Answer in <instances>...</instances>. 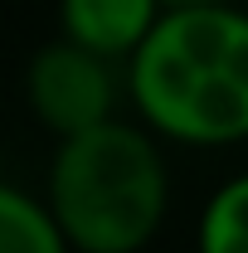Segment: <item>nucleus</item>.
<instances>
[{
  "label": "nucleus",
  "mask_w": 248,
  "mask_h": 253,
  "mask_svg": "<svg viewBox=\"0 0 248 253\" xmlns=\"http://www.w3.org/2000/svg\"><path fill=\"white\" fill-rule=\"evenodd\" d=\"M126 93L156 136L185 146L248 141V15L234 0L165 10L126 59Z\"/></svg>",
  "instance_id": "f257e3e1"
},
{
  "label": "nucleus",
  "mask_w": 248,
  "mask_h": 253,
  "mask_svg": "<svg viewBox=\"0 0 248 253\" xmlns=\"http://www.w3.org/2000/svg\"><path fill=\"white\" fill-rule=\"evenodd\" d=\"M44 200L73 253H141L170 200L156 131L107 117L88 131L59 136Z\"/></svg>",
  "instance_id": "f03ea898"
},
{
  "label": "nucleus",
  "mask_w": 248,
  "mask_h": 253,
  "mask_svg": "<svg viewBox=\"0 0 248 253\" xmlns=\"http://www.w3.org/2000/svg\"><path fill=\"white\" fill-rule=\"evenodd\" d=\"M25 97H30L34 117L49 126L54 136H73L88 126L107 122L117 107V73L112 59H102L93 49L54 39L30 59L25 73Z\"/></svg>",
  "instance_id": "7ed1b4c3"
},
{
  "label": "nucleus",
  "mask_w": 248,
  "mask_h": 253,
  "mask_svg": "<svg viewBox=\"0 0 248 253\" xmlns=\"http://www.w3.org/2000/svg\"><path fill=\"white\" fill-rule=\"evenodd\" d=\"M161 15H165L161 0H59L63 39H73L112 63L131 59Z\"/></svg>",
  "instance_id": "20e7f679"
},
{
  "label": "nucleus",
  "mask_w": 248,
  "mask_h": 253,
  "mask_svg": "<svg viewBox=\"0 0 248 253\" xmlns=\"http://www.w3.org/2000/svg\"><path fill=\"white\" fill-rule=\"evenodd\" d=\"M0 253H73L49 200L0 180Z\"/></svg>",
  "instance_id": "39448f33"
},
{
  "label": "nucleus",
  "mask_w": 248,
  "mask_h": 253,
  "mask_svg": "<svg viewBox=\"0 0 248 253\" xmlns=\"http://www.w3.org/2000/svg\"><path fill=\"white\" fill-rule=\"evenodd\" d=\"M200 253H248V175H234L209 195L200 214Z\"/></svg>",
  "instance_id": "423d86ee"
},
{
  "label": "nucleus",
  "mask_w": 248,
  "mask_h": 253,
  "mask_svg": "<svg viewBox=\"0 0 248 253\" xmlns=\"http://www.w3.org/2000/svg\"><path fill=\"white\" fill-rule=\"evenodd\" d=\"M165 10H190V5H229V0H161Z\"/></svg>",
  "instance_id": "0eeeda50"
}]
</instances>
